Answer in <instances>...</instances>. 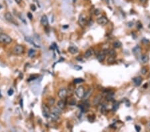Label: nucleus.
<instances>
[{"mask_svg":"<svg viewBox=\"0 0 150 132\" xmlns=\"http://www.w3.org/2000/svg\"><path fill=\"white\" fill-rule=\"evenodd\" d=\"M12 38L9 35H8L4 33H0V43L3 44V45H8L12 43Z\"/></svg>","mask_w":150,"mask_h":132,"instance_id":"obj_1","label":"nucleus"},{"mask_svg":"<svg viewBox=\"0 0 150 132\" xmlns=\"http://www.w3.org/2000/svg\"><path fill=\"white\" fill-rule=\"evenodd\" d=\"M24 47L21 45H16L12 50V53L15 55H20L24 52Z\"/></svg>","mask_w":150,"mask_h":132,"instance_id":"obj_2","label":"nucleus"},{"mask_svg":"<svg viewBox=\"0 0 150 132\" xmlns=\"http://www.w3.org/2000/svg\"><path fill=\"white\" fill-rule=\"evenodd\" d=\"M75 94L78 98H84L85 95V89L83 86H79L75 90Z\"/></svg>","mask_w":150,"mask_h":132,"instance_id":"obj_3","label":"nucleus"},{"mask_svg":"<svg viewBox=\"0 0 150 132\" xmlns=\"http://www.w3.org/2000/svg\"><path fill=\"white\" fill-rule=\"evenodd\" d=\"M4 17H5V19H6L7 21L10 22V23H14V24H15V25L17 26V23L15 22V19L13 18V15H12L11 13H9V12H7V13H5V15H4Z\"/></svg>","mask_w":150,"mask_h":132,"instance_id":"obj_4","label":"nucleus"},{"mask_svg":"<svg viewBox=\"0 0 150 132\" xmlns=\"http://www.w3.org/2000/svg\"><path fill=\"white\" fill-rule=\"evenodd\" d=\"M97 23L101 26H105L108 23V19L105 16H101L97 20Z\"/></svg>","mask_w":150,"mask_h":132,"instance_id":"obj_5","label":"nucleus"},{"mask_svg":"<svg viewBox=\"0 0 150 132\" xmlns=\"http://www.w3.org/2000/svg\"><path fill=\"white\" fill-rule=\"evenodd\" d=\"M67 95V91L66 89L65 88H62L61 89L59 92H58V97L61 99H64L66 98Z\"/></svg>","mask_w":150,"mask_h":132,"instance_id":"obj_6","label":"nucleus"},{"mask_svg":"<svg viewBox=\"0 0 150 132\" xmlns=\"http://www.w3.org/2000/svg\"><path fill=\"white\" fill-rule=\"evenodd\" d=\"M141 52H142V49L139 46H136L132 49V52H133V55H136V57H138L139 55H140V53H141Z\"/></svg>","mask_w":150,"mask_h":132,"instance_id":"obj_7","label":"nucleus"},{"mask_svg":"<svg viewBox=\"0 0 150 132\" xmlns=\"http://www.w3.org/2000/svg\"><path fill=\"white\" fill-rule=\"evenodd\" d=\"M133 81L136 86H139L143 81V79L141 77H136V78H133Z\"/></svg>","mask_w":150,"mask_h":132,"instance_id":"obj_8","label":"nucleus"},{"mask_svg":"<svg viewBox=\"0 0 150 132\" xmlns=\"http://www.w3.org/2000/svg\"><path fill=\"white\" fill-rule=\"evenodd\" d=\"M105 55H106V53H105L104 52H101V53H99L98 55V56H97L98 60L99 62H103V61L105 60Z\"/></svg>","mask_w":150,"mask_h":132,"instance_id":"obj_9","label":"nucleus"},{"mask_svg":"<svg viewBox=\"0 0 150 132\" xmlns=\"http://www.w3.org/2000/svg\"><path fill=\"white\" fill-rule=\"evenodd\" d=\"M41 25H43L45 27H46L48 25V19L46 15H43L41 18Z\"/></svg>","mask_w":150,"mask_h":132,"instance_id":"obj_10","label":"nucleus"},{"mask_svg":"<svg viewBox=\"0 0 150 132\" xmlns=\"http://www.w3.org/2000/svg\"><path fill=\"white\" fill-rule=\"evenodd\" d=\"M101 99H102V95H97L94 99H93V103L94 106H97V105H99L100 102H101Z\"/></svg>","mask_w":150,"mask_h":132,"instance_id":"obj_11","label":"nucleus"},{"mask_svg":"<svg viewBox=\"0 0 150 132\" xmlns=\"http://www.w3.org/2000/svg\"><path fill=\"white\" fill-rule=\"evenodd\" d=\"M94 54V50L92 49V48H90L87 50L86 52H85V54H84V57L85 58H90L91 55Z\"/></svg>","mask_w":150,"mask_h":132,"instance_id":"obj_12","label":"nucleus"},{"mask_svg":"<svg viewBox=\"0 0 150 132\" xmlns=\"http://www.w3.org/2000/svg\"><path fill=\"white\" fill-rule=\"evenodd\" d=\"M79 23L81 26H84L86 23V18L85 17L84 15H81L79 18Z\"/></svg>","mask_w":150,"mask_h":132,"instance_id":"obj_13","label":"nucleus"},{"mask_svg":"<svg viewBox=\"0 0 150 132\" xmlns=\"http://www.w3.org/2000/svg\"><path fill=\"white\" fill-rule=\"evenodd\" d=\"M43 114L45 115V117L48 118L50 117V113H49V109L48 108V107L46 106H43Z\"/></svg>","mask_w":150,"mask_h":132,"instance_id":"obj_14","label":"nucleus"},{"mask_svg":"<svg viewBox=\"0 0 150 132\" xmlns=\"http://www.w3.org/2000/svg\"><path fill=\"white\" fill-rule=\"evenodd\" d=\"M68 51H69V53H71L72 54H75V53H77L78 52V47H76L71 46V47H69Z\"/></svg>","mask_w":150,"mask_h":132,"instance_id":"obj_15","label":"nucleus"},{"mask_svg":"<svg viewBox=\"0 0 150 132\" xmlns=\"http://www.w3.org/2000/svg\"><path fill=\"white\" fill-rule=\"evenodd\" d=\"M58 107L61 109H64L65 107V103L63 100H59L58 102Z\"/></svg>","mask_w":150,"mask_h":132,"instance_id":"obj_16","label":"nucleus"},{"mask_svg":"<svg viewBox=\"0 0 150 132\" xmlns=\"http://www.w3.org/2000/svg\"><path fill=\"white\" fill-rule=\"evenodd\" d=\"M52 113H54L55 114H57L58 115H60L61 114V109L60 108H59V107H54L53 110H52Z\"/></svg>","mask_w":150,"mask_h":132,"instance_id":"obj_17","label":"nucleus"},{"mask_svg":"<svg viewBox=\"0 0 150 132\" xmlns=\"http://www.w3.org/2000/svg\"><path fill=\"white\" fill-rule=\"evenodd\" d=\"M141 59H142V61L143 63H147L149 60H150V58H149V56L147 55H142V58H141Z\"/></svg>","mask_w":150,"mask_h":132,"instance_id":"obj_18","label":"nucleus"},{"mask_svg":"<svg viewBox=\"0 0 150 132\" xmlns=\"http://www.w3.org/2000/svg\"><path fill=\"white\" fill-rule=\"evenodd\" d=\"M113 46L115 48H120L121 46H122V43L119 41H115L114 43H113Z\"/></svg>","mask_w":150,"mask_h":132,"instance_id":"obj_19","label":"nucleus"},{"mask_svg":"<svg viewBox=\"0 0 150 132\" xmlns=\"http://www.w3.org/2000/svg\"><path fill=\"white\" fill-rule=\"evenodd\" d=\"M119 107V103H118L117 101L114 102L112 107V110L113 111H114V112H116V111H117V110L118 109Z\"/></svg>","mask_w":150,"mask_h":132,"instance_id":"obj_20","label":"nucleus"},{"mask_svg":"<svg viewBox=\"0 0 150 132\" xmlns=\"http://www.w3.org/2000/svg\"><path fill=\"white\" fill-rule=\"evenodd\" d=\"M107 54L109 55L110 56H111V57H116V52L114 49H110V50H108Z\"/></svg>","mask_w":150,"mask_h":132,"instance_id":"obj_21","label":"nucleus"},{"mask_svg":"<svg viewBox=\"0 0 150 132\" xmlns=\"http://www.w3.org/2000/svg\"><path fill=\"white\" fill-rule=\"evenodd\" d=\"M35 55V51L34 49H30L28 52V56L29 58H33L34 57Z\"/></svg>","mask_w":150,"mask_h":132,"instance_id":"obj_22","label":"nucleus"},{"mask_svg":"<svg viewBox=\"0 0 150 132\" xmlns=\"http://www.w3.org/2000/svg\"><path fill=\"white\" fill-rule=\"evenodd\" d=\"M50 117H51L52 119H53V120H58V119H59V115H57V114H55L54 113H52L50 114Z\"/></svg>","mask_w":150,"mask_h":132,"instance_id":"obj_23","label":"nucleus"},{"mask_svg":"<svg viewBox=\"0 0 150 132\" xmlns=\"http://www.w3.org/2000/svg\"><path fill=\"white\" fill-rule=\"evenodd\" d=\"M84 80L83 79H81V78H77V79H75V80H74V83L75 84H78V83H81L82 82H84Z\"/></svg>","mask_w":150,"mask_h":132,"instance_id":"obj_24","label":"nucleus"},{"mask_svg":"<svg viewBox=\"0 0 150 132\" xmlns=\"http://www.w3.org/2000/svg\"><path fill=\"white\" fill-rule=\"evenodd\" d=\"M141 73H142L143 75L146 74L147 73V67H143L142 69V70H141Z\"/></svg>","mask_w":150,"mask_h":132,"instance_id":"obj_25","label":"nucleus"},{"mask_svg":"<svg viewBox=\"0 0 150 132\" xmlns=\"http://www.w3.org/2000/svg\"><path fill=\"white\" fill-rule=\"evenodd\" d=\"M48 102H49V105H50V106H53V105L54 104V103H55V99L51 98L50 99H49Z\"/></svg>","mask_w":150,"mask_h":132,"instance_id":"obj_26","label":"nucleus"},{"mask_svg":"<svg viewBox=\"0 0 150 132\" xmlns=\"http://www.w3.org/2000/svg\"><path fill=\"white\" fill-rule=\"evenodd\" d=\"M75 104H76V101L74 99H71L69 101V105H71V106H75Z\"/></svg>","mask_w":150,"mask_h":132,"instance_id":"obj_27","label":"nucleus"},{"mask_svg":"<svg viewBox=\"0 0 150 132\" xmlns=\"http://www.w3.org/2000/svg\"><path fill=\"white\" fill-rule=\"evenodd\" d=\"M113 96V94H112V93H109V94L107 95V98H106L107 100L110 101V100H111V99H112Z\"/></svg>","mask_w":150,"mask_h":132,"instance_id":"obj_28","label":"nucleus"},{"mask_svg":"<svg viewBox=\"0 0 150 132\" xmlns=\"http://www.w3.org/2000/svg\"><path fill=\"white\" fill-rule=\"evenodd\" d=\"M13 89H9L8 90V92H7V94H8L9 96H11V95H12L13 94Z\"/></svg>","mask_w":150,"mask_h":132,"instance_id":"obj_29","label":"nucleus"},{"mask_svg":"<svg viewBox=\"0 0 150 132\" xmlns=\"http://www.w3.org/2000/svg\"><path fill=\"white\" fill-rule=\"evenodd\" d=\"M105 112H106V108H105V107L104 106H102V107H101V113H105Z\"/></svg>","mask_w":150,"mask_h":132,"instance_id":"obj_30","label":"nucleus"},{"mask_svg":"<svg viewBox=\"0 0 150 132\" xmlns=\"http://www.w3.org/2000/svg\"><path fill=\"white\" fill-rule=\"evenodd\" d=\"M135 128H136L137 132H139V131L141 130V127H140V126H139V125H136Z\"/></svg>","mask_w":150,"mask_h":132,"instance_id":"obj_31","label":"nucleus"},{"mask_svg":"<svg viewBox=\"0 0 150 132\" xmlns=\"http://www.w3.org/2000/svg\"><path fill=\"white\" fill-rule=\"evenodd\" d=\"M35 9H36V7H35V5H31V9H32V11H35Z\"/></svg>","mask_w":150,"mask_h":132,"instance_id":"obj_32","label":"nucleus"},{"mask_svg":"<svg viewBox=\"0 0 150 132\" xmlns=\"http://www.w3.org/2000/svg\"><path fill=\"white\" fill-rule=\"evenodd\" d=\"M27 17H29V20H32V18H33V16H32V15L31 13H28V14H27Z\"/></svg>","mask_w":150,"mask_h":132,"instance_id":"obj_33","label":"nucleus"},{"mask_svg":"<svg viewBox=\"0 0 150 132\" xmlns=\"http://www.w3.org/2000/svg\"><path fill=\"white\" fill-rule=\"evenodd\" d=\"M20 106L21 108H23V99H21L20 100Z\"/></svg>","mask_w":150,"mask_h":132,"instance_id":"obj_34","label":"nucleus"},{"mask_svg":"<svg viewBox=\"0 0 150 132\" xmlns=\"http://www.w3.org/2000/svg\"><path fill=\"white\" fill-rule=\"evenodd\" d=\"M99 13H100V11H99V9H97V10L95 11V15H99Z\"/></svg>","mask_w":150,"mask_h":132,"instance_id":"obj_35","label":"nucleus"},{"mask_svg":"<svg viewBox=\"0 0 150 132\" xmlns=\"http://www.w3.org/2000/svg\"><path fill=\"white\" fill-rule=\"evenodd\" d=\"M139 1L140 2H142V3H145V2L147 1V0H139Z\"/></svg>","mask_w":150,"mask_h":132,"instance_id":"obj_36","label":"nucleus"},{"mask_svg":"<svg viewBox=\"0 0 150 132\" xmlns=\"http://www.w3.org/2000/svg\"><path fill=\"white\" fill-rule=\"evenodd\" d=\"M15 1L17 2V3H18V4H20V3L21 2V0H15Z\"/></svg>","mask_w":150,"mask_h":132,"instance_id":"obj_37","label":"nucleus"},{"mask_svg":"<svg viewBox=\"0 0 150 132\" xmlns=\"http://www.w3.org/2000/svg\"><path fill=\"white\" fill-rule=\"evenodd\" d=\"M0 30H1V29H0Z\"/></svg>","mask_w":150,"mask_h":132,"instance_id":"obj_38","label":"nucleus"}]
</instances>
